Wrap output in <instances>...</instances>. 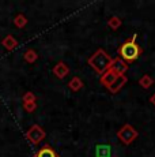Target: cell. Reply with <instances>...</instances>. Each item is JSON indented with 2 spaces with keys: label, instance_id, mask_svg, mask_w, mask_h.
Listing matches in <instances>:
<instances>
[{
  "label": "cell",
  "instance_id": "obj_1",
  "mask_svg": "<svg viewBox=\"0 0 155 157\" xmlns=\"http://www.w3.org/2000/svg\"><path fill=\"white\" fill-rule=\"evenodd\" d=\"M136 37L138 36L133 34L132 37H129L127 41H124V44L118 47V57L123 59L128 64L136 62L143 53V48L136 43Z\"/></svg>",
  "mask_w": 155,
  "mask_h": 157
},
{
  "label": "cell",
  "instance_id": "obj_2",
  "mask_svg": "<svg viewBox=\"0 0 155 157\" xmlns=\"http://www.w3.org/2000/svg\"><path fill=\"white\" fill-rule=\"evenodd\" d=\"M87 64L90 66L97 74L102 75L103 72H106L112 67L113 64V57L106 52L105 49L99 48L87 59Z\"/></svg>",
  "mask_w": 155,
  "mask_h": 157
},
{
  "label": "cell",
  "instance_id": "obj_3",
  "mask_svg": "<svg viewBox=\"0 0 155 157\" xmlns=\"http://www.w3.org/2000/svg\"><path fill=\"white\" fill-rule=\"evenodd\" d=\"M139 137V132L131 124H124L123 127L117 131V138L123 145H131L132 142H135V140Z\"/></svg>",
  "mask_w": 155,
  "mask_h": 157
},
{
  "label": "cell",
  "instance_id": "obj_4",
  "mask_svg": "<svg viewBox=\"0 0 155 157\" xmlns=\"http://www.w3.org/2000/svg\"><path fill=\"white\" fill-rule=\"evenodd\" d=\"M45 137H46L45 130L38 124H33L31 127L29 128V131L26 132V138H27V141L33 145H38L40 142H42V141L45 140Z\"/></svg>",
  "mask_w": 155,
  "mask_h": 157
},
{
  "label": "cell",
  "instance_id": "obj_5",
  "mask_svg": "<svg viewBox=\"0 0 155 157\" xmlns=\"http://www.w3.org/2000/svg\"><path fill=\"white\" fill-rule=\"evenodd\" d=\"M118 77H120V75H118L117 72L113 70V68H109L108 71L103 72V74L101 75V78H99V83H101V85L105 86L106 89H109V87L113 85V82H114V81L117 79Z\"/></svg>",
  "mask_w": 155,
  "mask_h": 157
},
{
  "label": "cell",
  "instance_id": "obj_6",
  "mask_svg": "<svg viewBox=\"0 0 155 157\" xmlns=\"http://www.w3.org/2000/svg\"><path fill=\"white\" fill-rule=\"evenodd\" d=\"M110 68H113L116 72H117L118 75H125V72L128 71V68H129V66H128V63H125L123 59H120V57H114L113 59V64H112V67Z\"/></svg>",
  "mask_w": 155,
  "mask_h": 157
},
{
  "label": "cell",
  "instance_id": "obj_7",
  "mask_svg": "<svg viewBox=\"0 0 155 157\" xmlns=\"http://www.w3.org/2000/svg\"><path fill=\"white\" fill-rule=\"evenodd\" d=\"M52 71H53V74H55V77H57L59 79H63V78H65L70 74V67H68L64 62H59L55 64Z\"/></svg>",
  "mask_w": 155,
  "mask_h": 157
},
{
  "label": "cell",
  "instance_id": "obj_8",
  "mask_svg": "<svg viewBox=\"0 0 155 157\" xmlns=\"http://www.w3.org/2000/svg\"><path fill=\"white\" fill-rule=\"evenodd\" d=\"M127 82H128V77H127V75H120V77H118L117 79L113 82V85L110 86L108 90L110 93H113V94H116V93H118L121 89H123Z\"/></svg>",
  "mask_w": 155,
  "mask_h": 157
},
{
  "label": "cell",
  "instance_id": "obj_9",
  "mask_svg": "<svg viewBox=\"0 0 155 157\" xmlns=\"http://www.w3.org/2000/svg\"><path fill=\"white\" fill-rule=\"evenodd\" d=\"M112 156V149L109 145L99 144L95 147V157H110Z\"/></svg>",
  "mask_w": 155,
  "mask_h": 157
},
{
  "label": "cell",
  "instance_id": "obj_10",
  "mask_svg": "<svg viewBox=\"0 0 155 157\" xmlns=\"http://www.w3.org/2000/svg\"><path fill=\"white\" fill-rule=\"evenodd\" d=\"M34 157H59V155L55 152V149L49 146V145H45L42 146L37 153L34 155Z\"/></svg>",
  "mask_w": 155,
  "mask_h": 157
},
{
  "label": "cell",
  "instance_id": "obj_11",
  "mask_svg": "<svg viewBox=\"0 0 155 157\" xmlns=\"http://www.w3.org/2000/svg\"><path fill=\"white\" fill-rule=\"evenodd\" d=\"M2 45L7 51H14L18 47V41L15 40V37H14V36L8 34V36H5V37L2 40Z\"/></svg>",
  "mask_w": 155,
  "mask_h": 157
},
{
  "label": "cell",
  "instance_id": "obj_12",
  "mask_svg": "<svg viewBox=\"0 0 155 157\" xmlns=\"http://www.w3.org/2000/svg\"><path fill=\"white\" fill-rule=\"evenodd\" d=\"M68 87H70V90H72V92H79L83 87V81L80 79L79 77L71 78L70 82H68Z\"/></svg>",
  "mask_w": 155,
  "mask_h": 157
},
{
  "label": "cell",
  "instance_id": "obj_13",
  "mask_svg": "<svg viewBox=\"0 0 155 157\" xmlns=\"http://www.w3.org/2000/svg\"><path fill=\"white\" fill-rule=\"evenodd\" d=\"M153 83H154V79L148 74L143 75V77L139 79V85H140V87H143V89H148V87H151Z\"/></svg>",
  "mask_w": 155,
  "mask_h": 157
},
{
  "label": "cell",
  "instance_id": "obj_14",
  "mask_svg": "<svg viewBox=\"0 0 155 157\" xmlns=\"http://www.w3.org/2000/svg\"><path fill=\"white\" fill-rule=\"evenodd\" d=\"M14 25L16 26L18 29H23L26 25H27V18L23 14H18L15 18H14Z\"/></svg>",
  "mask_w": 155,
  "mask_h": 157
},
{
  "label": "cell",
  "instance_id": "obj_15",
  "mask_svg": "<svg viewBox=\"0 0 155 157\" xmlns=\"http://www.w3.org/2000/svg\"><path fill=\"white\" fill-rule=\"evenodd\" d=\"M23 57H25V60L27 63H34V62H37V59H38V53L35 52L34 49H27L25 52V55H23Z\"/></svg>",
  "mask_w": 155,
  "mask_h": 157
},
{
  "label": "cell",
  "instance_id": "obj_16",
  "mask_svg": "<svg viewBox=\"0 0 155 157\" xmlns=\"http://www.w3.org/2000/svg\"><path fill=\"white\" fill-rule=\"evenodd\" d=\"M121 25H123V21L118 17H112V18H109V21H108V26L113 30H117Z\"/></svg>",
  "mask_w": 155,
  "mask_h": 157
},
{
  "label": "cell",
  "instance_id": "obj_17",
  "mask_svg": "<svg viewBox=\"0 0 155 157\" xmlns=\"http://www.w3.org/2000/svg\"><path fill=\"white\" fill-rule=\"evenodd\" d=\"M23 109L29 113L34 112L37 109V102H23Z\"/></svg>",
  "mask_w": 155,
  "mask_h": 157
},
{
  "label": "cell",
  "instance_id": "obj_18",
  "mask_svg": "<svg viewBox=\"0 0 155 157\" xmlns=\"http://www.w3.org/2000/svg\"><path fill=\"white\" fill-rule=\"evenodd\" d=\"M22 101L23 102H35V94L31 92H26L22 97Z\"/></svg>",
  "mask_w": 155,
  "mask_h": 157
},
{
  "label": "cell",
  "instance_id": "obj_19",
  "mask_svg": "<svg viewBox=\"0 0 155 157\" xmlns=\"http://www.w3.org/2000/svg\"><path fill=\"white\" fill-rule=\"evenodd\" d=\"M150 102H151V104H153L154 107H155V93H154V94H151V97H150Z\"/></svg>",
  "mask_w": 155,
  "mask_h": 157
}]
</instances>
